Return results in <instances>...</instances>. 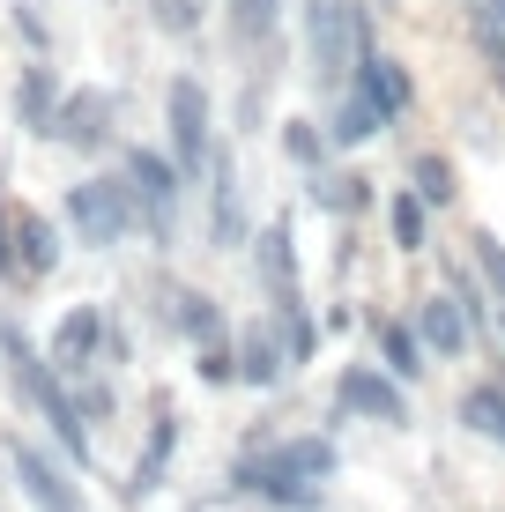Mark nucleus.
<instances>
[{"instance_id":"obj_1","label":"nucleus","mask_w":505,"mask_h":512,"mask_svg":"<svg viewBox=\"0 0 505 512\" xmlns=\"http://www.w3.org/2000/svg\"><path fill=\"white\" fill-rule=\"evenodd\" d=\"M342 453L327 431H298L283 446H260L246 461H231V490L238 498H260L275 512H327V483H335Z\"/></svg>"},{"instance_id":"obj_2","label":"nucleus","mask_w":505,"mask_h":512,"mask_svg":"<svg viewBox=\"0 0 505 512\" xmlns=\"http://www.w3.org/2000/svg\"><path fill=\"white\" fill-rule=\"evenodd\" d=\"M0 357H8V379H15V394L30 401L45 423H52V438H60V453L75 468H90V416H82V401L67 394V372L45 357L38 342H30L15 320H0Z\"/></svg>"},{"instance_id":"obj_3","label":"nucleus","mask_w":505,"mask_h":512,"mask_svg":"<svg viewBox=\"0 0 505 512\" xmlns=\"http://www.w3.org/2000/svg\"><path fill=\"white\" fill-rule=\"evenodd\" d=\"M67 223H75V238L90 245V253L127 245L134 223H142V201H134L127 171H119V179H82V186H67Z\"/></svg>"},{"instance_id":"obj_4","label":"nucleus","mask_w":505,"mask_h":512,"mask_svg":"<svg viewBox=\"0 0 505 512\" xmlns=\"http://www.w3.org/2000/svg\"><path fill=\"white\" fill-rule=\"evenodd\" d=\"M164 127H171V156H179L186 179H201L216 164V104H208L201 75H171L164 90Z\"/></svg>"},{"instance_id":"obj_5","label":"nucleus","mask_w":505,"mask_h":512,"mask_svg":"<svg viewBox=\"0 0 505 512\" xmlns=\"http://www.w3.org/2000/svg\"><path fill=\"white\" fill-rule=\"evenodd\" d=\"M305 52L320 90H350L357 67V0H305Z\"/></svg>"},{"instance_id":"obj_6","label":"nucleus","mask_w":505,"mask_h":512,"mask_svg":"<svg viewBox=\"0 0 505 512\" xmlns=\"http://www.w3.org/2000/svg\"><path fill=\"white\" fill-rule=\"evenodd\" d=\"M127 186H134V201H142V231H149L156 245H171V231H179V193H186L179 156H164V149H127Z\"/></svg>"},{"instance_id":"obj_7","label":"nucleus","mask_w":505,"mask_h":512,"mask_svg":"<svg viewBox=\"0 0 505 512\" xmlns=\"http://www.w3.org/2000/svg\"><path fill=\"white\" fill-rule=\"evenodd\" d=\"M335 416L402 431V423H409V394H402V379H394L387 364H342V372H335Z\"/></svg>"},{"instance_id":"obj_8","label":"nucleus","mask_w":505,"mask_h":512,"mask_svg":"<svg viewBox=\"0 0 505 512\" xmlns=\"http://www.w3.org/2000/svg\"><path fill=\"white\" fill-rule=\"evenodd\" d=\"M112 119H119V97L112 90H67L60 97V119H52V141L97 156V149H112Z\"/></svg>"},{"instance_id":"obj_9","label":"nucleus","mask_w":505,"mask_h":512,"mask_svg":"<svg viewBox=\"0 0 505 512\" xmlns=\"http://www.w3.org/2000/svg\"><path fill=\"white\" fill-rule=\"evenodd\" d=\"M208 245H216V253L253 245L246 238V186H238V164H231L223 141H216V164H208Z\"/></svg>"},{"instance_id":"obj_10","label":"nucleus","mask_w":505,"mask_h":512,"mask_svg":"<svg viewBox=\"0 0 505 512\" xmlns=\"http://www.w3.org/2000/svg\"><path fill=\"white\" fill-rule=\"evenodd\" d=\"M350 90H364V97H372L387 127H394V119H402L409 104H416V82H409V67L394 60V52H379V45H364V52H357V67H350Z\"/></svg>"},{"instance_id":"obj_11","label":"nucleus","mask_w":505,"mask_h":512,"mask_svg":"<svg viewBox=\"0 0 505 512\" xmlns=\"http://www.w3.org/2000/svg\"><path fill=\"white\" fill-rule=\"evenodd\" d=\"M104 334H112V320H104V305H75L60 327H52V349L45 357L60 364L67 379H82L90 364H104Z\"/></svg>"},{"instance_id":"obj_12","label":"nucleus","mask_w":505,"mask_h":512,"mask_svg":"<svg viewBox=\"0 0 505 512\" xmlns=\"http://www.w3.org/2000/svg\"><path fill=\"white\" fill-rule=\"evenodd\" d=\"M171 453H179V409H171V394H156V416H149V446H142V461H134V475H127V505H149L156 490H164V468H171Z\"/></svg>"},{"instance_id":"obj_13","label":"nucleus","mask_w":505,"mask_h":512,"mask_svg":"<svg viewBox=\"0 0 505 512\" xmlns=\"http://www.w3.org/2000/svg\"><path fill=\"white\" fill-rule=\"evenodd\" d=\"M8 461H15V483H23V498L38 505V512H82V490L67 483V468H52L38 446H23V438H15Z\"/></svg>"},{"instance_id":"obj_14","label":"nucleus","mask_w":505,"mask_h":512,"mask_svg":"<svg viewBox=\"0 0 505 512\" xmlns=\"http://www.w3.org/2000/svg\"><path fill=\"white\" fill-rule=\"evenodd\" d=\"M246 253H253V275H260V290H268V297H298V231H290V216L283 223H260Z\"/></svg>"},{"instance_id":"obj_15","label":"nucleus","mask_w":505,"mask_h":512,"mask_svg":"<svg viewBox=\"0 0 505 512\" xmlns=\"http://www.w3.org/2000/svg\"><path fill=\"white\" fill-rule=\"evenodd\" d=\"M164 327L179 334V342L208 349V342H223V305L208 290H194V282H171L164 290Z\"/></svg>"},{"instance_id":"obj_16","label":"nucleus","mask_w":505,"mask_h":512,"mask_svg":"<svg viewBox=\"0 0 505 512\" xmlns=\"http://www.w3.org/2000/svg\"><path fill=\"white\" fill-rule=\"evenodd\" d=\"M290 372H298V364H290V342H283V327H246V342H238V386H260V394H268V386H283Z\"/></svg>"},{"instance_id":"obj_17","label":"nucleus","mask_w":505,"mask_h":512,"mask_svg":"<svg viewBox=\"0 0 505 512\" xmlns=\"http://www.w3.org/2000/svg\"><path fill=\"white\" fill-rule=\"evenodd\" d=\"M416 334L431 342V357H468L476 320H468V305H461L454 290H439V297H424V305H416Z\"/></svg>"},{"instance_id":"obj_18","label":"nucleus","mask_w":505,"mask_h":512,"mask_svg":"<svg viewBox=\"0 0 505 512\" xmlns=\"http://www.w3.org/2000/svg\"><path fill=\"white\" fill-rule=\"evenodd\" d=\"M60 268V231L38 208H15V282H45Z\"/></svg>"},{"instance_id":"obj_19","label":"nucleus","mask_w":505,"mask_h":512,"mask_svg":"<svg viewBox=\"0 0 505 512\" xmlns=\"http://www.w3.org/2000/svg\"><path fill=\"white\" fill-rule=\"evenodd\" d=\"M15 119H23V134H45V141H52V119H60V82H52L45 60H30L23 82H15Z\"/></svg>"},{"instance_id":"obj_20","label":"nucleus","mask_w":505,"mask_h":512,"mask_svg":"<svg viewBox=\"0 0 505 512\" xmlns=\"http://www.w3.org/2000/svg\"><path fill=\"white\" fill-rule=\"evenodd\" d=\"M372 134H387L379 104L364 97V90H342V97H335V112H327V141H335V149H364Z\"/></svg>"},{"instance_id":"obj_21","label":"nucleus","mask_w":505,"mask_h":512,"mask_svg":"<svg viewBox=\"0 0 505 512\" xmlns=\"http://www.w3.org/2000/svg\"><path fill=\"white\" fill-rule=\"evenodd\" d=\"M431 342L416 334V320H379V364H387L394 379H424L431 372Z\"/></svg>"},{"instance_id":"obj_22","label":"nucleus","mask_w":505,"mask_h":512,"mask_svg":"<svg viewBox=\"0 0 505 512\" xmlns=\"http://www.w3.org/2000/svg\"><path fill=\"white\" fill-rule=\"evenodd\" d=\"M387 238L402 245V253H424V245H431V201H424L416 186H402V193L387 201Z\"/></svg>"},{"instance_id":"obj_23","label":"nucleus","mask_w":505,"mask_h":512,"mask_svg":"<svg viewBox=\"0 0 505 512\" xmlns=\"http://www.w3.org/2000/svg\"><path fill=\"white\" fill-rule=\"evenodd\" d=\"M312 208L357 216V208H372V179H364V171H312Z\"/></svg>"},{"instance_id":"obj_24","label":"nucleus","mask_w":505,"mask_h":512,"mask_svg":"<svg viewBox=\"0 0 505 512\" xmlns=\"http://www.w3.org/2000/svg\"><path fill=\"white\" fill-rule=\"evenodd\" d=\"M409 186L424 193L431 208H454L461 201V171H454V156H439V149H416L409 156Z\"/></svg>"},{"instance_id":"obj_25","label":"nucleus","mask_w":505,"mask_h":512,"mask_svg":"<svg viewBox=\"0 0 505 512\" xmlns=\"http://www.w3.org/2000/svg\"><path fill=\"white\" fill-rule=\"evenodd\" d=\"M275 327H283V342H290V364H312L320 357V320H312V305H305V290L298 297H275Z\"/></svg>"},{"instance_id":"obj_26","label":"nucleus","mask_w":505,"mask_h":512,"mask_svg":"<svg viewBox=\"0 0 505 512\" xmlns=\"http://www.w3.org/2000/svg\"><path fill=\"white\" fill-rule=\"evenodd\" d=\"M231 8V38L260 52V45H275V23H283V0H223Z\"/></svg>"},{"instance_id":"obj_27","label":"nucleus","mask_w":505,"mask_h":512,"mask_svg":"<svg viewBox=\"0 0 505 512\" xmlns=\"http://www.w3.org/2000/svg\"><path fill=\"white\" fill-rule=\"evenodd\" d=\"M461 423L476 438H491V446H505V386H468L461 394Z\"/></svg>"},{"instance_id":"obj_28","label":"nucleus","mask_w":505,"mask_h":512,"mask_svg":"<svg viewBox=\"0 0 505 512\" xmlns=\"http://www.w3.org/2000/svg\"><path fill=\"white\" fill-rule=\"evenodd\" d=\"M327 149H335V141H327L320 119H283V156L298 171H327Z\"/></svg>"},{"instance_id":"obj_29","label":"nucleus","mask_w":505,"mask_h":512,"mask_svg":"<svg viewBox=\"0 0 505 512\" xmlns=\"http://www.w3.org/2000/svg\"><path fill=\"white\" fill-rule=\"evenodd\" d=\"M468 38L476 52H505V0H468Z\"/></svg>"},{"instance_id":"obj_30","label":"nucleus","mask_w":505,"mask_h":512,"mask_svg":"<svg viewBox=\"0 0 505 512\" xmlns=\"http://www.w3.org/2000/svg\"><path fill=\"white\" fill-rule=\"evenodd\" d=\"M468 253H476V268H483V282H491V297L505 305V245H498L491 231H468Z\"/></svg>"},{"instance_id":"obj_31","label":"nucleus","mask_w":505,"mask_h":512,"mask_svg":"<svg viewBox=\"0 0 505 512\" xmlns=\"http://www.w3.org/2000/svg\"><path fill=\"white\" fill-rule=\"evenodd\" d=\"M156 30H171V38H194L201 30V0H149Z\"/></svg>"},{"instance_id":"obj_32","label":"nucleus","mask_w":505,"mask_h":512,"mask_svg":"<svg viewBox=\"0 0 505 512\" xmlns=\"http://www.w3.org/2000/svg\"><path fill=\"white\" fill-rule=\"evenodd\" d=\"M194 372H201V386H238V349L208 342L201 357H194Z\"/></svg>"},{"instance_id":"obj_33","label":"nucleus","mask_w":505,"mask_h":512,"mask_svg":"<svg viewBox=\"0 0 505 512\" xmlns=\"http://www.w3.org/2000/svg\"><path fill=\"white\" fill-rule=\"evenodd\" d=\"M15 38H23L30 52H45V45H52V38H45V15L30 8V0H23V8H15Z\"/></svg>"},{"instance_id":"obj_34","label":"nucleus","mask_w":505,"mask_h":512,"mask_svg":"<svg viewBox=\"0 0 505 512\" xmlns=\"http://www.w3.org/2000/svg\"><path fill=\"white\" fill-rule=\"evenodd\" d=\"M0 282H15V208L0 201Z\"/></svg>"},{"instance_id":"obj_35","label":"nucleus","mask_w":505,"mask_h":512,"mask_svg":"<svg viewBox=\"0 0 505 512\" xmlns=\"http://www.w3.org/2000/svg\"><path fill=\"white\" fill-rule=\"evenodd\" d=\"M75 401H82V416H90V423H104V416H112V386H97V379L82 386Z\"/></svg>"},{"instance_id":"obj_36","label":"nucleus","mask_w":505,"mask_h":512,"mask_svg":"<svg viewBox=\"0 0 505 512\" xmlns=\"http://www.w3.org/2000/svg\"><path fill=\"white\" fill-rule=\"evenodd\" d=\"M379 8H402V0H379Z\"/></svg>"},{"instance_id":"obj_37","label":"nucleus","mask_w":505,"mask_h":512,"mask_svg":"<svg viewBox=\"0 0 505 512\" xmlns=\"http://www.w3.org/2000/svg\"><path fill=\"white\" fill-rule=\"evenodd\" d=\"M498 327H505V305H498Z\"/></svg>"}]
</instances>
